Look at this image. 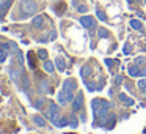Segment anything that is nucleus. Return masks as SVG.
Masks as SVG:
<instances>
[{
  "label": "nucleus",
  "mask_w": 146,
  "mask_h": 134,
  "mask_svg": "<svg viewBox=\"0 0 146 134\" xmlns=\"http://www.w3.org/2000/svg\"><path fill=\"white\" fill-rule=\"evenodd\" d=\"M91 107H93V114H94V117H96V118H99V120H101L102 123H105V121H107L108 109L111 107L110 103H107V101H101V99H93Z\"/></svg>",
  "instance_id": "f257e3e1"
},
{
  "label": "nucleus",
  "mask_w": 146,
  "mask_h": 134,
  "mask_svg": "<svg viewBox=\"0 0 146 134\" xmlns=\"http://www.w3.org/2000/svg\"><path fill=\"white\" fill-rule=\"evenodd\" d=\"M21 10L24 11V16H32L36 13L38 7H36L35 0H21Z\"/></svg>",
  "instance_id": "f03ea898"
},
{
  "label": "nucleus",
  "mask_w": 146,
  "mask_h": 134,
  "mask_svg": "<svg viewBox=\"0 0 146 134\" xmlns=\"http://www.w3.org/2000/svg\"><path fill=\"white\" fill-rule=\"evenodd\" d=\"M76 88H77V84H76V80H74V79L64 80L63 90L66 92V95H68V101H72V99H74V92H76Z\"/></svg>",
  "instance_id": "7ed1b4c3"
},
{
  "label": "nucleus",
  "mask_w": 146,
  "mask_h": 134,
  "mask_svg": "<svg viewBox=\"0 0 146 134\" xmlns=\"http://www.w3.org/2000/svg\"><path fill=\"white\" fill-rule=\"evenodd\" d=\"M129 76L132 77H138V76H146V68L145 70H140L138 65H132V66H129Z\"/></svg>",
  "instance_id": "20e7f679"
},
{
  "label": "nucleus",
  "mask_w": 146,
  "mask_h": 134,
  "mask_svg": "<svg viewBox=\"0 0 146 134\" xmlns=\"http://www.w3.org/2000/svg\"><path fill=\"white\" fill-rule=\"evenodd\" d=\"M82 106H83V95L82 93H79V95H76L74 96V99H72V111H80L82 109Z\"/></svg>",
  "instance_id": "39448f33"
},
{
  "label": "nucleus",
  "mask_w": 146,
  "mask_h": 134,
  "mask_svg": "<svg viewBox=\"0 0 146 134\" xmlns=\"http://www.w3.org/2000/svg\"><path fill=\"white\" fill-rule=\"evenodd\" d=\"M80 24H82L85 29H94V25H96L94 19H93L91 16H83V17H80Z\"/></svg>",
  "instance_id": "423d86ee"
},
{
  "label": "nucleus",
  "mask_w": 146,
  "mask_h": 134,
  "mask_svg": "<svg viewBox=\"0 0 146 134\" xmlns=\"http://www.w3.org/2000/svg\"><path fill=\"white\" fill-rule=\"evenodd\" d=\"M11 7V0H3L2 2V5H0V19L5 16V13H7L8 10H10Z\"/></svg>",
  "instance_id": "0eeeda50"
},
{
  "label": "nucleus",
  "mask_w": 146,
  "mask_h": 134,
  "mask_svg": "<svg viewBox=\"0 0 146 134\" xmlns=\"http://www.w3.org/2000/svg\"><path fill=\"white\" fill-rule=\"evenodd\" d=\"M58 112H60V109H58V106H57V104H54V103H50V104H49V109L46 111V114H47V117L50 118L52 115L58 114Z\"/></svg>",
  "instance_id": "6e6552de"
},
{
  "label": "nucleus",
  "mask_w": 146,
  "mask_h": 134,
  "mask_svg": "<svg viewBox=\"0 0 146 134\" xmlns=\"http://www.w3.org/2000/svg\"><path fill=\"white\" fill-rule=\"evenodd\" d=\"M32 22H33V25H35L36 29H41V27L44 25V16H36Z\"/></svg>",
  "instance_id": "1a4fd4ad"
},
{
  "label": "nucleus",
  "mask_w": 146,
  "mask_h": 134,
  "mask_svg": "<svg viewBox=\"0 0 146 134\" xmlns=\"http://www.w3.org/2000/svg\"><path fill=\"white\" fill-rule=\"evenodd\" d=\"M58 103H60L61 106H64L66 103H69V101H68V95H66L64 90H61V92L58 93Z\"/></svg>",
  "instance_id": "9d476101"
},
{
  "label": "nucleus",
  "mask_w": 146,
  "mask_h": 134,
  "mask_svg": "<svg viewBox=\"0 0 146 134\" xmlns=\"http://www.w3.org/2000/svg\"><path fill=\"white\" fill-rule=\"evenodd\" d=\"M119 99L124 103V104H129V106H132V104H133V99H132V98H129V96H127L126 93H119Z\"/></svg>",
  "instance_id": "9b49d317"
},
{
  "label": "nucleus",
  "mask_w": 146,
  "mask_h": 134,
  "mask_svg": "<svg viewBox=\"0 0 146 134\" xmlns=\"http://www.w3.org/2000/svg\"><path fill=\"white\" fill-rule=\"evenodd\" d=\"M130 27H132V29H135V30H141L143 27H141V22H140V21H137V19H132L130 21Z\"/></svg>",
  "instance_id": "f8f14e48"
},
{
  "label": "nucleus",
  "mask_w": 146,
  "mask_h": 134,
  "mask_svg": "<svg viewBox=\"0 0 146 134\" xmlns=\"http://www.w3.org/2000/svg\"><path fill=\"white\" fill-rule=\"evenodd\" d=\"M44 70L47 71V73H54V63L49 62V60H46L44 62Z\"/></svg>",
  "instance_id": "ddd939ff"
},
{
  "label": "nucleus",
  "mask_w": 146,
  "mask_h": 134,
  "mask_svg": "<svg viewBox=\"0 0 146 134\" xmlns=\"http://www.w3.org/2000/svg\"><path fill=\"white\" fill-rule=\"evenodd\" d=\"M33 121H35V123L38 125V126H44V125H46L44 118H42V117H39V115H35V117H33Z\"/></svg>",
  "instance_id": "4468645a"
},
{
  "label": "nucleus",
  "mask_w": 146,
  "mask_h": 134,
  "mask_svg": "<svg viewBox=\"0 0 146 134\" xmlns=\"http://www.w3.org/2000/svg\"><path fill=\"white\" fill-rule=\"evenodd\" d=\"M8 57V51L3 48H0V62H5V58Z\"/></svg>",
  "instance_id": "2eb2a0df"
},
{
  "label": "nucleus",
  "mask_w": 146,
  "mask_h": 134,
  "mask_svg": "<svg viewBox=\"0 0 146 134\" xmlns=\"http://www.w3.org/2000/svg\"><path fill=\"white\" fill-rule=\"evenodd\" d=\"M90 73H91V71H90V65H85V66L82 68V73L80 74H82V77H86Z\"/></svg>",
  "instance_id": "dca6fc26"
},
{
  "label": "nucleus",
  "mask_w": 146,
  "mask_h": 134,
  "mask_svg": "<svg viewBox=\"0 0 146 134\" xmlns=\"http://www.w3.org/2000/svg\"><path fill=\"white\" fill-rule=\"evenodd\" d=\"M98 36H99V38H107L108 32H107V30H104V29H99L98 30Z\"/></svg>",
  "instance_id": "f3484780"
},
{
  "label": "nucleus",
  "mask_w": 146,
  "mask_h": 134,
  "mask_svg": "<svg viewBox=\"0 0 146 134\" xmlns=\"http://www.w3.org/2000/svg\"><path fill=\"white\" fill-rule=\"evenodd\" d=\"M57 66H58V70L60 71H64V62H63V58H57Z\"/></svg>",
  "instance_id": "a211bd4d"
},
{
  "label": "nucleus",
  "mask_w": 146,
  "mask_h": 134,
  "mask_svg": "<svg viewBox=\"0 0 146 134\" xmlns=\"http://www.w3.org/2000/svg\"><path fill=\"white\" fill-rule=\"evenodd\" d=\"M137 85H138V88H140V90H146V79L138 80V84H137Z\"/></svg>",
  "instance_id": "6ab92c4d"
},
{
  "label": "nucleus",
  "mask_w": 146,
  "mask_h": 134,
  "mask_svg": "<svg viewBox=\"0 0 146 134\" xmlns=\"http://www.w3.org/2000/svg\"><path fill=\"white\" fill-rule=\"evenodd\" d=\"M66 125H68V118H60V121H58V126L63 128V126H66Z\"/></svg>",
  "instance_id": "aec40b11"
},
{
  "label": "nucleus",
  "mask_w": 146,
  "mask_h": 134,
  "mask_svg": "<svg viewBox=\"0 0 146 134\" xmlns=\"http://www.w3.org/2000/svg\"><path fill=\"white\" fill-rule=\"evenodd\" d=\"M77 11H79V13H86L88 8H86L85 5H80V7H77Z\"/></svg>",
  "instance_id": "412c9836"
},
{
  "label": "nucleus",
  "mask_w": 146,
  "mask_h": 134,
  "mask_svg": "<svg viewBox=\"0 0 146 134\" xmlns=\"http://www.w3.org/2000/svg\"><path fill=\"white\" fill-rule=\"evenodd\" d=\"M38 55H39V57H41V58H47V52H46L44 49H39Z\"/></svg>",
  "instance_id": "4be33fe9"
},
{
  "label": "nucleus",
  "mask_w": 146,
  "mask_h": 134,
  "mask_svg": "<svg viewBox=\"0 0 146 134\" xmlns=\"http://www.w3.org/2000/svg\"><path fill=\"white\" fill-rule=\"evenodd\" d=\"M10 74H11V77H13V79H17V76H19V71H17V70H11Z\"/></svg>",
  "instance_id": "5701e85b"
},
{
  "label": "nucleus",
  "mask_w": 146,
  "mask_h": 134,
  "mask_svg": "<svg viewBox=\"0 0 146 134\" xmlns=\"http://www.w3.org/2000/svg\"><path fill=\"white\" fill-rule=\"evenodd\" d=\"M135 62H137V65H140V63L145 65V62H146V60H145L143 57H137V60H135Z\"/></svg>",
  "instance_id": "b1692460"
},
{
  "label": "nucleus",
  "mask_w": 146,
  "mask_h": 134,
  "mask_svg": "<svg viewBox=\"0 0 146 134\" xmlns=\"http://www.w3.org/2000/svg\"><path fill=\"white\" fill-rule=\"evenodd\" d=\"M41 84H42V85H41V90H42V92H47V90H49L47 82H41Z\"/></svg>",
  "instance_id": "393cba45"
},
{
  "label": "nucleus",
  "mask_w": 146,
  "mask_h": 134,
  "mask_svg": "<svg viewBox=\"0 0 146 134\" xmlns=\"http://www.w3.org/2000/svg\"><path fill=\"white\" fill-rule=\"evenodd\" d=\"M96 14H98V17H99V19H101V21H105V14L102 13V11H98V13H96Z\"/></svg>",
  "instance_id": "a878e982"
},
{
  "label": "nucleus",
  "mask_w": 146,
  "mask_h": 134,
  "mask_svg": "<svg viewBox=\"0 0 146 134\" xmlns=\"http://www.w3.org/2000/svg\"><path fill=\"white\" fill-rule=\"evenodd\" d=\"M115 82H116V84H121V82H123V76H119V74H118V76L115 77Z\"/></svg>",
  "instance_id": "bb28decb"
},
{
  "label": "nucleus",
  "mask_w": 146,
  "mask_h": 134,
  "mask_svg": "<svg viewBox=\"0 0 146 134\" xmlns=\"http://www.w3.org/2000/svg\"><path fill=\"white\" fill-rule=\"evenodd\" d=\"M105 65H107V66L110 68L111 65H113V60H110V58H105Z\"/></svg>",
  "instance_id": "cd10ccee"
},
{
  "label": "nucleus",
  "mask_w": 146,
  "mask_h": 134,
  "mask_svg": "<svg viewBox=\"0 0 146 134\" xmlns=\"http://www.w3.org/2000/svg\"><path fill=\"white\" fill-rule=\"evenodd\" d=\"M71 126H72V128L77 126V120H76V118H72V120H71Z\"/></svg>",
  "instance_id": "c85d7f7f"
},
{
  "label": "nucleus",
  "mask_w": 146,
  "mask_h": 134,
  "mask_svg": "<svg viewBox=\"0 0 146 134\" xmlns=\"http://www.w3.org/2000/svg\"><path fill=\"white\" fill-rule=\"evenodd\" d=\"M44 104V99H39V101H36V107H39V106Z\"/></svg>",
  "instance_id": "c756f323"
},
{
  "label": "nucleus",
  "mask_w": 146,
  "mask_h": 134,
  "mask_svg": "<svg viewBox=\"0 0 146 134\" xmlns=\"http://www.w3.org/2000/svg\"><path fill=\"white\" fill-rule=\"evenodd\" d=\"M55 38H57V33L52 32V33H50V40H55Z\"/></svg>",
  "instance_id": "7c9ffc66"
},
{
  "label": "nucleus",
  "mask_w": 146,
  "mask_h": 134,
  "mask_svg": "<svg viewBox=\"0 0 146 134\" xmlns=\"http://www.w3.org/2000/svg\"><path fill=\"white\" fill-rule=\"evenodd\" d=\"M129 52H130V48H127V46H126V48H124V54H129Z\"/></svg>",
  "instance_id": "2f4dec72"
}]
</instances>
